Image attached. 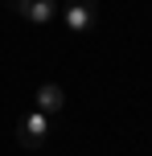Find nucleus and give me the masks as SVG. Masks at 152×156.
<instances>
[{
  "mask_svg": "<svg viewBox=\"0 0 152 156\" xmlns=\"http://www.w3.org/2000/svg\"><path fill=\"white\" fill-rule=\"evenodd\" d=\"M62 16H66V29L70 33H87L95 25V16H99V0H66Z\"/></svg>",
  "mask_w": 152,
  "mask_h": 156,
  "instance_id": "nucleus-1",
  "label": "nucleus"
},
{
  "mask_svg": "<svg viewBox=\"0 0 152 156\" xmlns=\"http://www.w3.org/2000/svg\"><path fill=\"white\" fill-rule=\"evenodd\" d=\"M45 132H49V115H41V111H33V115H25L21 123H16V140H21V148H41L45 144Z\"/></svg>",
  "mask_w": 152,
  "mask_h": 156,
  "instance_id": "nucleus-2",
  "label": "nucleus"
},
{
  "mask_svg": "<svg viewBox=\"0 0 152 156\" xmlns=\"http://www.w3.org/2000/svg\"><path fill=\"white\" fill-rule=\"evenodd\" d=\"M8 8H12L16 16H25V21H33V25L54 21V12H58L54 0H8Z\"/></svg>",
  "mask_w": 152,
  "mask_h": 156,
  "instance_id": "nucleus-3",
  "label": "nucleus"
},
{
  "mask_svg": "<svg viewBox=\"0 0 152 156\" xmlns=\"http://www.w3.org/2000/svg\"><path fill=\"white\" fill-rule=\"evenodd\" d=\"M62 107H66L62 86H58V82H41L37 86V111H41V115H58Z\"/></svg>",
  "mask_w": 152,
  "mask_h": 156,
  "instance_id": "nucleus-4",
  "label": "nucleus"
}]
</instances>
